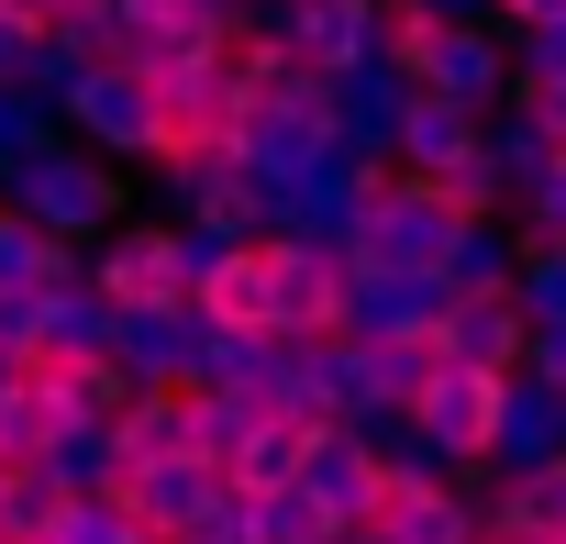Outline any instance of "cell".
<instances>
[{
  "instance_id": "1",
  "label": "cell",
  "mask_w": 566,
  "mask_h": 544,
  "mask_svg": "<svg viewBox=\"0 0 566 544\" xmlns=\"http://www.w3.org/2000/svg\"><path fill=\"white\" fill-rule=\"evenodd\" d=\"M0 211L12 222H34L45 244H67V255H90L123 211H134V189H123V167H101V156H78L67 134L34 156V167H12L0 178Z\"/></svg>"
},
{
  "instance_id": "2",
  "label": "cell",
  "mask_w": 566,
  "mask_h": 544,
  "mask_svg": "<svg viewBox=\"0 0 566 544\" xmlns=\"http://www.w3.org/2000/svg\"><path fill=\"white\" fill-rule=\"evenodd\" d=\"M389 56L422 101H455V112H500L511 101V34L500 23H400L389 12Z\"/></svg>"
},
{
  "instance_id": "3",
  "label": "cell",
  "mask_w": 566,
  "mask_h": 544,
  "mask_svg": "<svg viewBox=\"0 0 566 544\" xmlns=\"http://www.w3.org/2000/svg\"><path fill=\"white\" fill-rule=\"evenodd\" d=\"M244 34H266L301 79H345V67L389 56V12L378 0H255Z\"/></svg>"
},
{
  "instance_id": "4",
  "label": "cell",
  "mask_w": 566,
  "mask_h": 544,
  "mask_svg": "<svg viewBox=\"0 0 566 544\" xmlns=\"http://www.w3.org/2000/svg\"><path fill=\"white\" fill-rule=\"evenodd\" d=\"M323 156H334L323 79H290V90H266V101H244V112H233V167H244L255 189L301 178V167H323Z\"/></svg>"
},
{
  "instance_id": "5",
  "label": "cell",
  "mask_w": 566,
  "mask_h": 544,
  "mask_svg": "<svg viewBox=\"0 0 566 544\" xmlns=\"http://www.w3.org/2000/svg\"><path fill=\"white\" fill-rule=\"evenodd\" d=\"M67 145L78 156H101V167H156L167 156V123H156V90L134 79V67H90L78 90H67Z\"/></svg>"
},
{
  "instance_id": "6",
  "label": "cell",
  "mask_w": 566,
  "mask_h": 544,
  "mask_svg": "<svg viewBox=\"0 0 566 544\" xmlns=\"http://www.w3.org/2000/svg\"><path fill=\"white\" fill-rule=\"evenodd\" d=\"M455 200L422 189V178H378L367 189V222H356V266H400V279H433L444 244H455Z\"/></svg>"
},
{
  "instance_id": "7",
  "label": "cell",
  "mask_w": 566,
  "mask_h": 544,
  "mask_svg": "<svg viewBox=\"0 0 566 544\" xmlns=\"http://www.w3.org/2000/svg\"><path fill=\"white\" fill-rule=\"evenodd\" d=\"M367 167H345V156H323V167H301V178H277L266 189V233L277 244H312V255H356V222H367Z\"/></svg>"
},
{
  "instance_id": "8",
  "label": "cell",
  "mask_w": 566,
  "mask_h": 544,
  "mask_svg": "<svg viewBox=\"0 0 566 544\" xmlns=\"http://www.w3.org/2000/svg\"><path fill=\"white\" fill-rule=\"evenodd\" d=\"M444 312H455V290H444V279H400V266H356V255H345L334 334H356V345H433V334H444Z\"/></svg>"
},
{
  "instance_id": "9",
  "label": "cell",
  "mask_w": 566,
  "mask_h": 544,
  "mask_svg": "<svg viewBox=\"0 0 566 544\" xmlns=\"http://www.w3.org/2000/svg\"><path fill=\"white\" fill-rule=\"evenodd\" d=\"M334 290H345V266L334 255H312V244H255V334H277V345H323L334 334Z\"/></svg>"
},
{
  "instance_id": "10",
  "label": "cell",
  "mask_w": 566,
  "mask_h": 544,
  "mask_svg": "<svg viewBox=\"0 0 566 544\" xmlns=\"http://www.w3.org/2000/svg\"><path fill=\"white\" fill-rule=\"evenodd\" d=\"M323 112H334V156H345V167H367V178H389V145H400V112H411L400 56H367V67L323 79Z\"/></svg>"
},
{
  "instance_id": "11",
  "label": "cell",
  "mask_w": 566,
  "mask_h": 544,
  "mask_svg": "<svg viewBox=\"0 0 566 544\" xmlns=\"http://www.w3.org/2000/svg\"><path fill=\"white\" fill-rule=\"evenodd\" d=\"M555 456H566V389L511 367L500 411H489V444H478V478H522V467H555Z\"/></svg>"
},
{
  "instance_id": "12",
  "label": "cell",
  "mask_w": 566,
  "mask_h": 544,
  "mask_svg": "<svg viewBox=\"0 0 566 544\" xmlns=\"http://www.w3.org/2000/svg\"><path fill=\"white\" fill-rule=\"evenodd\" d=\"M112 500L134 511V533H145V544H189V533H211V511H222V467H200V456L123 467V489H112Z\"/></svg>"
},
{
  "instance_id": "13",
  "label": "cell",
  "mask_w": 566,
  "mask_h": 544,
  "mask_svg": "<svg viewBox=\"0 0 566 544\" xmlns=\"http://www.w3.org/2000/svg\"><path fill=\"white\" fill-rule=\"evenodd\" d=\"M78 266H90V290H101L112 312H123V301H178V244H167V222H156V211H123Z\"/></svg>"
},
{
  "instance_id": "14",
  "label": "cell",
  "mask_w": 566,
  "mask_h": 544,
  "mask_svg": "<svg viewBox=\"0 0 566 544\" xmlns=\"http://www.w3.org/2000/svg\"><path fill=\"white\" fill-rule=\"evenodd\" d=\"M189 301H123L112 312V367H123V389H189Z\"/></svg>"
},
{
  "instance_id": "15",
  "label": "cell",
  "mask_w": 566,
  "mask_h": 544,
  "mask_svg": "<svg viewBox=\"0 0 566 544\" xmlns=\"http://www.w3.org/2000/svg\"><path fill=\"white\" fill-rule=\"evenodd\" d=\"M156 90V123H167V156H200V145H233V79H222V45L211 56H189V67H167V79H145Z\"/></svg>"
},
{
  "instance_id": "16",
  "label": "cell",
  "mask_w": 566,
  "mask_h": 544,
  "mask_svg": "<svg viewBox=\"0 0 566 544\" xmlns=\"http://www.w3.org/2000/svg\"><path fill=\"white\" fill-rule=\"evenodd\" d=\"M290 489L312 500V522H323V533H367V522H378V500H389V489H378V467H367V444H345V433H312Z\"/></svg>"
},
{
  "instance_id": "17",
  "label": "cell",
  "mask_w": 566,
  "mask_h": 544,
  "mask_svg": "<svg viewBox=\"0 0 566 544\" xmlns=\"http://www.w3.org/2000/svg\"><path fill=\"white\" fill-rule=\"evenodd\" d=\"M101 345H112V301L90 290V266L67 255L56 279L34 290V367H90Z\"/></svg>"
},
{
  "instance_id": "18",
  "label": "cell",
  "mask_w": 566,
  "mask_h": 544,
  "mask_svg": "<svg viewBox=\"0 0 566 544\" xmlns=\"http://www.w3.org/2000/svg\"><path fill=\"white\" fill-rule=\"evenodd\" d=\"M489 411H500V378H478V367H433V389L411 400V433H422V444H433L444 467H467V478H478Z\"/></svg>"
},
{
  "instance_id": "19",
  "label": "cell",
  "mask_w": 566,
  "mask_h": 544,
  "mask_svg": "<svg viewBox=\"0 0 566 544\" xmlns=\"http://www.w3.org/2000/svg\"><path fill=\"white\" fill-rule=\"evenodd\" d=\"M467 156H478V112H455V101H422V90H411V112H400V145H389V178L455 189V178H467Z\"/></svg>"
},
{
  "instance_id": "20",
  "label": "cell",
  "mask_w": 566,
  "mask_h": 544,
  "mask_svg": "<svg viewBox=\"0 0 566 544\" xmlns=\"http://www.w3.org/2000/svg\"><path fill=\"white\" fill-rule=\"evenodd\" d=\"M478 522L489 544H566V456L522 478H478Z\"/></svg>"
},
{
  "instance_id": "21",
  "label": "cell",
  "mask_w": 566,
  "mask_h": 544,
  "mask_svg": "<svg viewBox=\"0 0 566 544\" xmlns=\"http://www.w3.org/2000/svg\"><path fill=\"white\" fill-rule=\"evenodd\" d=\"M544 167H555V134L533 123V101H522V90H511L500 112H478V178H489V200H500V211H511Z\"/></svg>"
},
{
  "instance_id": "22",
  "label": "cell",
  "mask_w": 566,
  "mask_h": 544,
  "mask_svg": "<svg viewBox=\"0 0 566 544\" xmlns=\"http://www.w3.org/2000/svg\"><path fill=\"white\" fill-rule=\"evenodd\" d=\"M511 266H522V233H511V211H467L433 279H444L455 301H511Z\"/></svg>"
},
{
  "instance_id": "23",
  "label": "cell",
  "mask_w": 566,
  "mask_h": 544,
  "mask_svg": "<svg viewBox=\"0 0 566 544\" xmlns=\"http://www.w3.org/2000/svg\"><path fill=\"white\" fill-rule=\"evenodd\" d=\"M211 544H334V533L312 522V500H301V489H233V478H222Z\"/></svg>"
},
{
  "instance_id": "24",
  "label": "cell",
  "mask_w": 566,
  "mask_h": 544,
  "mask_svg": "<svg viewBox=\"0 0 566 544\" xmlns=\"http://www.w3.org/2000/svg\"><path fill=\"white\" fill-rule=\"evenodd\" d=\"M433 356L444 367H478V378H511L522 367V312L511 301H455L444 334H433Z\"/></svg>"
},
{
  "instance_id": "25",
  "label": "cell",
  "mask_w": 566,
  "mask_h": 544,
  "mask_svg": "<svg viewBox=\"0 0 566 544\" xmlns=\"http://www.w3.org/2000/svg\"><path fill=\"white\" fill-rule=\"evenodd\" d=\"M367 533H378V544H489L478 489H411V500H378Z\"/></svg>"
},
{
  "instance_id": "26",
  "label": "cell",
  "mask_w": 566,
  "mask_h": 544,
  "mask_svg": "<svg viewBox=\"0 0 566 544\" xmlns=\"http://www.w3.org/2000/svg\"><path fill=\"white\" fill-rule=\"evenodd\" d=\"M34 467L56 478V500H112V489H123V444H112V422H56Z\"/></svg>"
},
{
  "instance_id": "27",
  "label": "cell",
  "mask_w": 566,
  "mask_h": 544,
  "mask_svg": "<svg viewBox=\"0 0 566 544\" xmlns=\"http://www.w3.org/2000/svg\"><path fill=\"white\" fill-rule=\"evenodd\" d=\"M189 323H200V312H189ZM266 356H277V334L200 323V334H189V389H266Z\"/></svg>"
},
{
  "instance_id": "28",
  "label": "cell",
  "mask_w": 566,
  "mask_h": 544,
  "mask_svg": "<svg viewBox=\"0 0 566 544\" xmlns=\"http://www.w3.org/2000/svg\"><path fill=\"white\" fill-rule=\"evenodd\" d=\"M101 67V45H90V12H67V23H45L34 45H23V90L45 101V112H67V90Z\"/></svg>"
},
{
  "instance_id": "29",
  "label": "cell",
  "mask_w": 566,
  "mask_h": 544,
  "mask_svg": "<svg viewBox=\"0 0 566 544\" xmlns=\"http://www.w3.org/2000/svg\"><path fill=\"white\" fill-rule=\"evenodd\" d=\"M112 444H123V467H167V456H189V389H134L123 422H112Z\"/></svg>"
},
{
  "instance_id": "30",
  "label": "cell",
  "mask_w": 566,
  "mask_h": 544,
  "mask_svg": "<svg viewBox=\"0 0 566 544\" xmlns=\"http://www.w3.org/2000/svg\"><path fill=\"white\" fill-rule=\"evenodd\" d=\"M56 511H67V500H56L45 467H0V544H45Z\"/></svg>"
},
{
  "instance_id": "31",
  "label": "cell",
  "mask_w": 566,
  "mask_h": 544,
  "mask_svg": "<svg viewBox=\"0 0 566 544\" xmlns=\"http://www.w3.org/2000/svg\"><path fill=\"white\" fill-rule=\"evenodd\" d=\"M45 433H56V400H45V378L23 367L12 389H0V467H34V456H45Z\"/></svg>"
},
{
  "instance_id": "32",
  "label": "cell",
  "mask_w": 566,
  "mask_h": 544,
  "mask_svg": "<svg viewBox=\"0 0 566 544\" xmlns=\"http://www.w3.org/2000/svg\"><path fill=\"white\" fill-rule=\"evenodd\" d=\"M301 444H312L301 422H255V433L233 444V467H222V478H233V489H290V478H301Z\"/></svg>"
},
{
  "instance_id": "33",
  "label": "cell",
  "mask_w": 566,
  "mask_h": 544,
  "mask_svg": "<svg viewBox=\"0 0 566 544\" xmlns=\"http://www.w3.org/2000/svg\"><path fill=\"white\" fill-rule=\"evenodd\" d=\"M511 312H522V334L566 323V244H522V266H511Z\"/></svg>"
},
{
  "instance_id": "34",
  "label": "cell",
  "mask_w": 566,
  "mask_h": 544,
  "mask_svg": "<svg viewBox=\"0 0 566 544\" xmlns=\"http://www.w3.org/2000/svg\"><path fill=\"white\" fill-rule=\"evenodd\" d=\"M56 134H67V123H56V112L23 90V79H0V178H12V167H34Z\"/></svg>"
},
{
  "instance_id": "35",
  "label": "cell",
  "mask_w": 566,
  "mask_h": 544,
  "mask_svg": "<svg viewBox=\"0 0 566 544\" xmlns=\"http://www.w3.org/2000/svg\"><path fill=\"white\" fill-rule=\"evenodd\" d=\"M56 266H67V244H45L34 222H12V211H0V301H23V290H45Z\"/></svg>"
},
{
  "instance_id": "36",
  "label": "cell",
  "mask_w": 566,
  "mask_h": 544,
  "mask_svg": "<svg viewBox=\"0 0 566 544\" xmlns=\"http://www.w3.org/2000/svg\"><path fill=\"white\" fill-rule=\"evenodd\" d=\"M167 244H178V301H189V290H211L222 266L244 255V233H222V222H167Z\"/></svg>"
},
{
  "instance_id": "37",
  "label": "cell",
  "mask_w": 566,
  "mask_h": 544,
  "mask_svg": "<svg viewBox=\"0 0 566 544\" xmlns=\"http://www.w3.org/2000/svg\"><path fill=\"white\" fill-rule=\"evenodd\" d=\"M511 233H522V244H566V156H555V167L511 200Z\"/></svg>"
},
{
  "instance_id": "38",
  "label": "cell",
  "mask_w": 566,
  "mask_h": 544,
  "mask_svg": "<svg viewBox=\"0 0 566 544\" xmlns=\"http://www.w3.org/2000/svg\"><path fill=\"white\" fill-rule=\"evenodd\" d=\"M45 544H145V533H134V511H123V500H67Z\"/></svg>"
},
{
  "instance_id": "39",
  "label": "cell",
  "mask_w": 566,
  "mask_h": 544,
  "mask_svg": "<svg viewBox=\"0 0 566 544\" xmlns=\"http://www.w3.org/2000/svg\"><path fill=\"white\" fill-rule=\"evenodd\" d=\"M433 367H444L433 345H378V400H389V411H411V400L433 389Z\"/></svg>"
},
{
  "instance_id": "40",
  "label": "cell",
  "mask_w": 566,
  "mask_h": 544,
  "mask_svg": "<svg viewBox=\"0 0 566 544\" xmlns=\"http://www.w3.org/2000/svg\"><path fill=\"white\" fill-rule=\"evenodd\" d=\"M489 23H500V34H566V0H500Z\"/></svg>"
},
{
  "instance_id": "41",
  "label": "cell",
  "mask_w": 566,
  "mask_h": 544,
  "mask_svg": "<svg viewBox=\"0 0 566 544\" xmlns=\"http://www.w3.org/2000/svg\"><path fill=\"white\" fill-rule=\"evenodd\" d=\"M522 367H533V378H555V389H566V323H544V334H522Z\"/></svg>"
},
{
  "instance_id": "42",
  "label": "cell",
  "mask_w": 566,
  "mask_h": 544,
  "mask_svg": "<svg viewBox=\"0 0 566 544\" xmlns=\"http://www.w3.org/2000/svg\"><path fill=\"white\" fill-rule=\"evenodd\" d=\"M0 356H23V367H34V290H23V301H0Z\"/></svg>"
},
{
  "instance_id": "43",
  "label": "cell",
  "mask_w": 566,
  "mask_h": 544,
  "mask_svg": "<svg viewBox=\"0 0 566 544\" xmlns=\"http://www.w3.org/2000/svg\"><path fill=\"white\" fill-rule=\"evenodd\" d=\"M45 23H12V12H0V79H23V45H34Z\"/></svg>"
},
{
  "instance_id": "44",
  "label": "cell",
  "mask_w": 566,
  "mask_h": 544,
  "mask_svg": "<svg viewBox=\"0 0 566 544\" xmlns=\"http://www.w3.org/2000/svg\"><path fill=\"white\" fill-rule=\"evenodd\" d=\"M522 101H533V123H544V134H555V156H566V90H522Z\"/></svg>"
},
{
  "instance_id": "45",
  "label": "cell",
  "mask_w": 566,
  "mask_h": 544,
  "mask_svg": "<svg viewBox=\"0 0 566 544\" xmlns=\"http://www.w3.org/2000/svg\"><path fill=\"white\" fill-rule=\"evenodd\" d=\"M189 12H200V23H211V34H233V23H244V12H255V0H189Z\"/></svg>"
},
{
  "instance_id": "46",
  "label": "cell",
  "mask_w": 566,
  "mask_h": 544,
  "mask_svg": "<svg viewBox=\"0 0 566 544\" xmlns=\"http://www.w3.org/2000/svg\"><path fill=\"white\" fill-rule=\"evenodd\" d=\"M0 12H12V23H56V0H0Z\"/></svg>"
},
{
  "instance_id": "47",
  "label": "cell",
  "mask_w": 566,
  "mask_h": 544,
  "mask_svg": "<svg viewBox=\"0 0 566 544\" xmlns=\"http://www.w3.org/2000/svg\"><path fill=\"white\" fill-rule=\"evenodd\" d=\"M67 12H112V0H56V23H67Z\"/></svg>"
},
{
  "instance_id": "48",
  "label": "cell",
  "mask_w": 566,
  "mask_h": 544,
  "mask_svg": "<svg viewBox=\"0 0 566 544\" xmlns=\"http://www.w3.org/2000/svg\"><path fill=\"white\" fill-rule=\"evenodd\" d=\"M334 544H378V533H334Z\"/></svg>"
},
{
  "instance_id": "49",
  "label": "cell",
  "mask_w": 566,
  "mask_h": 544,
  "mask_svg": "<svg viewBox=\"0 0 566 544\" xmlns=\"http://www.w3.org/2000/svg\"><path fill=\"white\" fill-rule=\"evenodd\" d=\"M189 544H211V533H189Z\"/></svg>"
},
{
  "instance_id": "50",
  "label": "cell",
  "mask_w": 566,
  "mask_h": 544,
  "mask_svg": "<svg viewBox=\"0 0 566 544\" xmlns=\"http://www.w3.org/2000/svg\"><path fill=\"white\" fill-rule=\"evenodd\" d=\"M489 12H500V0H489Z\"/></svg>"
}]
</instances>
